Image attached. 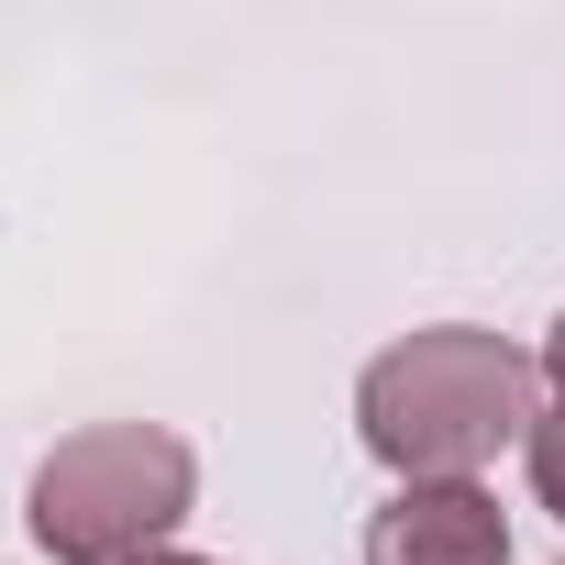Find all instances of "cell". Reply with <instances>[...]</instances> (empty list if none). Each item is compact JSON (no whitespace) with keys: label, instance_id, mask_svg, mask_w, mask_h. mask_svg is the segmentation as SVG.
Masks as SVG:
<instances>
[{"label":"cell","instance_id":"7a4b0ae2","mask_svg":"<svg viewBox=\"0 0 565 565\" xmlns=\"http://www.w3.org/2000/svg\"><path fill=\"white\" fill-rule=\"evenodd\" d=\"M189 499H200V455L167 422H89L34 466L23 521L56 565H122V554L167 543L189 521Z\"/></svg>","mask_w":565,"mask_h":565},{"label":"cell","instance_id":"3957f363","mask_svg":"<svg viewBox=\"0 0 565 565\" xmlns=\"http://www.w3.org/2000/svg\"><path fill=\"white\" fill-rule=\"evenodd\" d=\"M366 565H510V521L477 477H399L366 510Z\"/></svg>","mask_w":565,"mask_h":565},{"label":"cell","instance_id":"6da1fadb","mask_svg":"<svg viewBox=\"0 0 565 565\" xmlns=\"http://www.w3.org/2000/svg\"><path fill=\"white\" fill-rule=\"evenodd\" d=\"M532 377H543V355H521L510 333L422 322L388 355H366L355 433L388 477H477L499 444L532 433Z\"/></svg>","mask_w":565,"mask_h":565},{"label":"cell","instance_id":"277c9868","mask_svg":"<svg viewBox=\"0 0 565 565\" xmlns=\"http://www.w3.org/2000/svg\"><path fill=\"white\" fill-rule=\"evenodd\" d=\"M521 466H532V499L565 521V399H554V411H532V433H521Z\"/></svg>","mask_w":565,"mask_h":565},{"label":"cell","instance_id":"8992f818","mask_svg":"<svg viewBox=\"0 0 565 565\" xmlns=\"http://www.w3.org/2000/svg\"><path fill=\"white\" fill-rule=\"evenodd\" d=\"M122 565H222V554H178V543H145V554H122Z\"/></svg>","mask_w":565,"mask_h":565},{"label":"cell","instance_id":"5b68a950","mask_svg":"<svg viewBox=\"0 0 565 565\" xmlns=\"http://www.w3.org/2000/svg\"><path fill=\"white\" fill-rule=\"evenodd\" d=\"M543 377H554V399H565V311H554V333H543Z\"/></svg>","mask_w":565,"mask_h":565}]
</instances>
